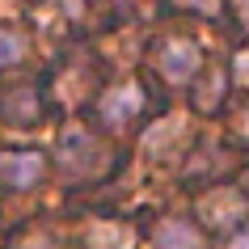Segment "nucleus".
Returning <instances> with one entry per match:
<instances>
[{"instance_id":"nucleus-1","label":"nucleus","mask_w":249,"mask_h":249,"mask_svg":"<svg viewBox=\"0 0 249 249\" xmlns=\"http://www.w3.org/2000/svg\"><path fill=\"white\" fill-rule=\"evenodd\" d=\"M198 64H203V55H198L195 42H186V38H173L165 42L157 51V72L169 85H186V80H195L198 76Z\"/></svg>"},{"instance_id":"nucleus-2","label":"nucleus","mask_w":249,"mask_h":249,"mask_svg":"<svg viewBox=\"0 0 249 249\" xmlns=\"http://www.w3.org/2000/svg\"><path fill=\"white\" fill-rule=\"evenodd\" d=\"M42 169H47V157L26 148V152H4L0 157V178L4 186H13V190H30V186H38Z\"/></svg>"},{"instance_id":"nucleus-3","label":"nucleus","mask_w":249,"mask_h":249,"mask_svg":"<svg viewBox=\"0 0 249 249\" xmlns=\"http://www.w3.org/2000/svg\"><path fill=\"white\" fill-rule=\"evenodd\" d=\"M140 85L135 80H127V85H114V89L102 97V118L110 123V127H123V123H131L135 110H140Z\"/></svg>"},{"instance_id":"nucleus-4","label":"nucleus","mask_w":249,"mask_h":249,"mask_svg":"<svg viewBox=\"0 0 249 249\" xmlns=\"http://www.w3.org/2000/svg\"><path fill=\"white\" fill-rule=\"evenodd\" d=\"M203 215H207V224H215V228H232V224L245 220V203L228 190V195H211L207 203H203Z\"/></svg>"},{"instance_id":"nucleus-5","label":"nucleus","mask_w":249,"mask_h":249,"mask_svg":"<svg viewBox=\"0 0 249 249\" xmlns=\"http://www.w3.org/2000/svg\"><path fill=\"white\" fill-rule=\"evenodd\" d=\"M157 249H203V236L190 220H165L157 228Z\"/></svg>"},{"instance_id":"nucleus-6","label":"nucleus","mask_w":249,"mask_h":249,"mask_svg":"<svg viewBox=\"0 0 249 249\" xmlns=\"http://www.w3.org/2000/svg\"><path fill=\"white\" fill-rule=\"evenodd\" d=\"M89 249H131V232L123 224H106L97 220L89 228Z\"/></svg>"},{"instance_id":"nucleus-7","label":"nucleus","mask_w":249,"mask_h":249,"mask_svg":"<svg viewBox=\"0 0 249 249\" xmlns=\"http://www.w3.org/2000/svg\"><path fill=\"white\" fill-rule=\"evenodd\" d=\"M21 55H26V38H21L17 30H0V68L17 64Z\"/></svg>"},{"instance_id":"nucleus-8","label":"nucleus","mask_w":249,"mask_h":249,"mask_svg":"<svg viewBox=\"0 0 249 249\" xmlns=\"http://www.w3.org/2000/svg\"><path fill=\"white\" fill-rule=\"evenodd\" d=\"M232 72H236V80H241V85H249V51H241V55H236Z\"/></svg>"},{"instance_id":"nucleus-9","label":"nucleus","mask_w":249,"mask_h":249,"mask_svg":"<svg viewBox=\"0 0 249 249\" xmlns=\"http://www.w3.org/2000/svg\"><path fill=\"white\" fill-rule=\"evenodd\" d=\"M190 9H198V13H215L220 9V0H186Z\"/></svg>"},{"instance_id":"nucleus-10","label":"nucleus","mask_w":249,"mask_h":249,"mask_svg":"<svg viewBox=\"0 0 249 249\" xmlns=\"http://www.w3.org/2000/svg\"><path fill=\"white\" fill-rule=\"evenodd\" d=\"M228 249H249V228H245V232H241V236H236V241H232V245H228Z\"/></svg>"},{"instance_id":"nucleus-11","label":"nucleus","mask_w":249,"mask_h":249,"mask_svg":"<svg viewBox=\"0 0 249 249\" xmlns=\"http://www.w3.org/2000/svg\"><path fill=\"white\" fill-rule=\"evenodd\" d=\"M236 9H241V21L249 26V0H236Z\"/></svg>"},{"instance_id":"nucleus-12","label":"nucleus","mask_w":249,"mask_h":249,"mask_svg":"<svg viewBox=\"0 0 249 249\" xmlns=\"http://www.w3.org/2000/svg\"><path fill=\"white\" fill-rule=\"evenodd\" d=\"M241 135H249V110L241 114Z\"/></svg>"}]
</instances>
